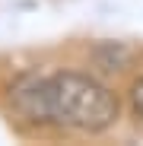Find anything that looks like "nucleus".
Listing matches in <instances>:
<instances>
[{
	"instance_id": "nucleus-2",
	"label": "nucleus",
	"mask_w": 143,
	"mask_h": 146,
	"mask_svg": "<svg viewBox=\"0 0 143 146\" xmlns=\"http://www.w3.org/2000/svg\"><path fill=\"white\" fill-rule=\"evenodd\" d=\"M130 108H134L137 117H143V80H137L130 86Z\"/></svg>"
},
{
	"instance_id": "nucleus-1",
	"label": "nucleus",
	"mask_w": 143,
	"mask_h": 146,
	"mask_svg": "<svg viewBox=\"0 0 143 146\" xmlns=\"http://www.w3.org/2000/svg\"><path fill=\"white\" fill-rule=\"evenodd\" d=\"M13 105L38 124H61L70 130L99 133L118 121V99L86 73L22 76L10 92Z\"/></svg>"
}]
</instances>
